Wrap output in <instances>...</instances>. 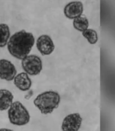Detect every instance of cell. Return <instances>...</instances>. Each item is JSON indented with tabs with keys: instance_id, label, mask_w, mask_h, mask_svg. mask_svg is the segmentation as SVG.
Returning <instances> with one entry per match:
<instances>
[{
	"instance_id": "obj_1",
	"label": "cell",
	"mask_w": 115,
	"mask_h": 131,
	"mask_svg": "<svg viewBox=\"0 0 115 131\" xmlns=\"http://www.w3.org/2000/svg\"><path fill=\"white\" fill-rule=\"evenodd\" d=\"M34 42L33 34L22 30L11 36L7 44V49L12 56L22 60L28 56Z\"/></svg>"
},
{
	"instance_id": "obj_2",
	"label": "cell",
	"mask_w": 115,
	"mask_h": 131,
	"mask_svg": "<svg viewBox=\"0 0 115 131\" xmlns=\"http://www.w3.org/2000/svg\"><path fill=\"white\" fill-rule=\"evenodd\" d=\"M61 101L60 95L54 91H47L39 94L34 100V104L42 114L52 113L58 107Z\"/></svg>"
},
{
	"instance_id": "obj_3",
	"label": "cell",
	"mask_w": 115,
	"mask_h": 131,
	"mask_svg": "<svg viewBox=\"0 0 115 131\" xmlns=\"http://www.w3.org/2000/svg\"><path fill=\"white\" fill-rule=\"evenodd\" d=\"M7 114L9 121L14 125H26L30 120L28 111L20 101L12 103L8 110Z\"/></svg>"
},
{
	"instance_id": "obj_4",
	"label": "cell",
	"mask_w": 115,
	"mask_h": 131,
	"mask_svg": "<svg viewBox=\"0 0 115 131\" xmlns=\"http://www.w3.org/2000/svg\"><path fill=\"white\" fill-rule=\"evenodd\" d=\"M22 67L25 73L31 76L40 74L42 70V62L36 55L27 56L22 60Z\"/></svg>"
},
{
	"instance_id": "obj_5",
	"label": "cell",
	"mask_w": 115,
	"mask_h": 131,
	"mask_svg": "<svg viewBox=\"0 0 115 131\" xmlns=\"http://www.w3.org/2000/svg\"><path fill=\"white\" fill-rule=\"evenodd\" d=\"M82 118L79 113L68 115L63 119L61 129L63 131H79L80 128Z\"/></svg>"
},
{
	"instance_id": "obj_6",
	"label": "cell",
	"mask_w": 115,
	"mask_h": 131,
	"mask_svg": "<svg viewBox=\"0 0 115 131\" xmlns=\"http://www.w3.org/2000/svg\"><path fill=\"white\" fill-rule=\"evenodd\" d=\"M17 74V70L14 65L6 59L0 60V79L11 81Z\"/></svg>"
},
{
	"instance_id": "obj_7",
	"label": "cell",
	"mask_w": 115,
	"mask_h": 131,
	"mask_svg": "<svg viewBox=\"0 0 115 131\" xmlns=\"http://www.w3.org/2000/svg\"><path fill=\"white\" fill-rule=\"evenodd\" d=\"M36 46L39 51L43 56L50 55L55 49L53 41L50 37L47 35H42L38 38Z\"/></svg>"
},
{
	"instance_id": "obj_8",
	"label": "cell",
	"mask_w": 115,
	"mask_h": 131,
	"mask_svg": "<svg viewBox=\"0 0 115 131\" xmlns=\"http://www.w3.org/2000/svg\"><path fill=\"white\" fill-rule=\"evenodd\" d=\"M83 12V6L80 1H72L65 6L64 13L67 18L75 19L80 17Z\"/></svg>"
},
{
	"instance_id": "obj_9",
	"label": "cell",
	"mask_w": 115,
	"mask_h": 131,
	"mask_svg": "<svg viewBox=\"0 0 115 131\" xmlns=\"http://www.w3.org/2000/svg\"><path fill=\"white\" fill-rule=\"evenodd\" d=\"M14 82L16 87L22 92L30 90L32 85L31 80L26 73H20L16 75L14 79Z\"/></svg>"
},
{
	"instance_id": "obj_10",
	"label": "cell",
	"mask_w": 115,
	"mask_h": 131,
	"mask_svg": "<svg viewBox=\"0 0 115 131\" xmlns=\"http://www.w3.org/2000/svg\"><path fill=\"white\" fill-rule=\"evenodd\" d=\"M14 95L6 89H0V111L7 110L13 103Z\"/></svg>"
},
{
	"instance_id": "obj_11",
	"label": "cell",
	"mask_w": 115,
	"mask_h": 131,
	"mask_svg": "<svg viewBox=\"0 0 115 131\" xmlns=\"http://www.w3.org/2000/svg\"><path fill=\"white\" fill-rule=\"evenodd\" d=\"M10 37V30L8 25L4 23L0 24V48H3L7 44Z\"/></svg>"
},
{
	"instance_id": "obj_12",
	"label": "cell",
	"mask_w": 115,
	"mask_h": 131,
	"mask_svg": "<svg viewBox=\"0 0 115 131\" xmlns=\"http://www.w3.org/2000/svg\"><path fill=\"white\" fill-rule=\"evenodd\" d=\"M73 25L74 28L76 30L79 31L80 32H83L85 30L88 28L89 26V21L88 20L84 17H78L73 19Z\"/></svg>"
},
{
	"instance_id": "obj_13",
	"label": "cell",
	"mask_w": 115,
	"mask_h": 131,
	"mask_svg": "<svg viewBox=\"0 0 115 131\" xmlns=\"http://www.w3.org/2000/svg\"><path fill=\"white\" fill-rule=\"evenodd\" d=\"M83 36L86 39L90 44L94 45L96 43L98 40V36L95 31L92 29H87L82 32Z\"/></svg>"
},
{
	"instance_id": "obj_14",
	"label": "cell",
	"mask_w": 115,
	"mask_h": 131,
	"mask_svg": "<svg viewBox=\"0 0 115 131\" xmlns=\"http://www.w3.org/2000/svg\"><path fill=\"white\" fill-rule=\"evenodd\" d=\"M0 131H13L11 129H6V128H1L0 129Z\"/></svg>"
}]
</instances>
